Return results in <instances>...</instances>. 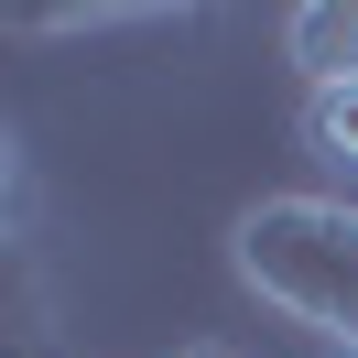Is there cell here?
I'll use <instances>...</instances> for the list:
<instances>
[{
	"label": "cell",
	"instance_id": "5",
	"mask_svg": "<svg viewBox=\"0 0 358 358\" xmlns=\"http://www.w3.org/2000/svg\"><path fill=\"white\" fill-rule=\"evenodd\" d=\"M348 196H358V185H348Z\"/></svg>",
	"mask_w": 358,
	"mask_h": 358
},
{
	"label": "cell",
	"instance_id": "2",
	"mask_svg": "<svg viewBox=\"0 0 358 358\" xmlns=\"http://www.w3.org/2000/svg\"><path fill=\"white\" fill-rule=\"evenodd\" d=\"M282 55L304 87H358V0H304L282 22Z\"/></svg>",
	"mask_w": 358,
	"mask_h": 358
},
{
	"label": "cell",
	"instance_id": "3",
	"mask_svg": "<svg viewBox=\"0 0 358 358\" xmlns=\"http://www.w3.org/2000/svg\"><path fill=\"white\" fill-rule=\"evenodd\" d=\"M304 152L358 185V87H304Z\"/></svg>",
	"mask_w": 358,
	"mask_h": 358
},
{
	"label": "cell",
	"instance_id": "4",
	"mask_svg": "<svg viewBox=\"0 0 358 358\" xmlns=\"http://www.w3.org/2000/svg\"><path fill=\"white\" fill-rule=\"evenodd\" d=\"M185 358H228V348H185Z\"/></svg>",
	"mask_w": 358,
	"mask_h": 358
},
{
	"label": "cell",
	"instance_id": "1",
	"mask_svg": "<svg viewBox=\"0 0 358 358\" xmlns=\"http://www.w3.org/2000/svg\"><path fill=\"white\" fill-rule=\"evenodd\" d=\"M228 261L271 315L326 336V358L358 348V196H261L228 228Z\"/></svg>",
	"mask_w": 358,
	"mask_h": 358
},
{
	"label": "cell",
	"instance_id": "6",
	"mask_svg": "<svg viewBox=\"0 0 358 358\" xmlns=\"http://www.w3.org/2000/svg\"><path fill=\"white\" fill-rule=\"evenodd\" d=\"M348 358H358V348H348Z\"/></svg>",
	"mask_w": 358,
	"mask_h": 358
}]
</instances>
